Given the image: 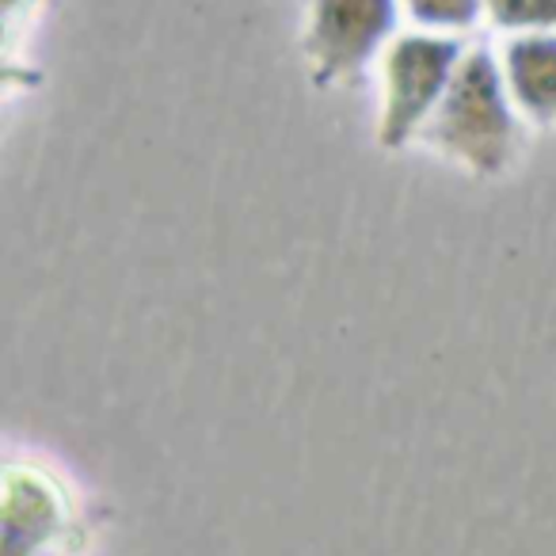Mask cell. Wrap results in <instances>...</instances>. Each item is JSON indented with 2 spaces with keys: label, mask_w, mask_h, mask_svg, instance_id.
Wrapping results in <instances>:
<instances>
[{
  "label": "cell",
  "mask_w": 556,
  "mask_h": 556,
  "mask_svg": "<svg viewBox=\"0 0 556 556\" xmlns=\"http://www.w3.org/2000/svg\"><path fill=\"white\" fill-rule=\"evenodd\" d=\"M518 118L500 58L469 47L419 141L472 179H500L518 156Z\"/></svg>",
  "instance_id": "6da1fadb"
},
{
  "label": "cell",
  "mask_w": 556,
  "mask_h": 556,
  "mask_svg": "<svg viewBox=\"0 0 556 556\" xmlns=\"http://www.w3.org/2000/svg\"><path fill=\"white\" fill-rule=\"evenodd\" d=\"M92 515L65 472L35 457L9 462L0 492V556H88Z\"/></svg>",
  "instance_id": "7a4b0ae2"
},
{
  "label": "cell",
  "mask_w": 556,
  "mask_h": 556,
  "mask_svg": "<svg viewBox=\"0 0 556 556\" xmlns=\"http://www.w3.org/2000/svg\"><path fill=\"white\" fill-rule=\"evenodd\" d=\"M462 54L465 47L454 35L412 31L389 42L381 54V111L378 134H374L386 153L419 141L427 118L434 115L454 80Z\"/></svg>",
  "instance_id": "3957f363"
},
{
  "label": "cell",
  "mask_w": 556,
  "mask_h": 556,
  "mask_svg": "<svg viewBox=\"0 0 556 556\" xmlns=\"http://www.w3.org/2000/svg\"><path fill=\"white\" fill-rule=\"evenodd\" d=\"M401 0H305L302 58L313 88H355L396 39Z\"/></svg>",
  "instance_id": "277c9868"
},
{
  "label": "cell",
  "mask_w": 556,
  "mask_h": 556,
  "mask_svg": "<svg viewBox=\"0 0 556 556\" xmlns=\"http://www.w3.org/2000/svg\"><path fill=\"white\" fill-rule=\"evenodd\" d=\"M500 70L518 115L538 130H556V31L510 35Z\"/></svg>",
  "instance_id": "5b68a950"
},
{
  "label": "cell",
  "mask_w": 556,
  "mask_h": 556,
  "mask_svg": "<svg viewBox=\"0 0 556 556\" xmlns=\"http://www.w3.org/2000/svg\"><path fill=\"white\" fill-rule=\"evenodd\" d=\"M401 9L419 31L465 35L484 20V0H401Z\"/></svg>",
  "instance_id": "8992f818"
},
{
  "label": "cell",
  "mask_w": 556,
  "mask_h": 556,
  "mask_svg": "<svg viewBox=\"0 0 556 556\" xmlns=\"http://www.w3.org/2000/svg\"><path fill=\"white\" fill-rule=\"evenodd\" d=\"M484 20L495 31H556V0H484Z\"/></svg>",
  "instance_id": "52a82bcc"
}]
</instances>
